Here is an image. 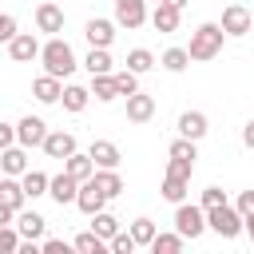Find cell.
I'll return each mask as SVG.
<instances>
[{
    "mask_svg": "<svg viewBox=\"0 0 254 254\" xmlns=\"http://www.w3.org/2000/svg\"><path fill=\"white\" fill-rule=\"evenodd\" d=\"M40 64H44V71L48 75H60V79H67L79 64H75V52H71V44L67 40H60V36H48V44H44V52H40Z\"/></svg>",
    "mask_w": 254,
    "mask_h": 254,
    "instance_id": "obj_1",
    "label": "cell"
},
{
    "mask_svg": "<svg viewBox=\"0 0 254 254\" xmlns=\"http://www.w3.org/2000/svg\"><path fill=\"white\" fill-rule=\"evenodd\" d=\"M222 40H226V28L222 24H198L194 32H190V60L194 64H202V60H214L218 52H222Z\"/></svg>",
    "mask_w": 254,
    "mask_h": 254,
    "instance_id": "obj_2",
    "label": "cell"
},
{
    "mask_svg": "<svg viewBox=\"0 0 254 254\" xmlns=\"http://www.w3.org/2000/svg\"><path fill=\"white\" fill-rule=\"evenodd\" d=\"M206 222H210V230H214L218 238H238V234L246 230V214H242L238 206H230V202L210 206V210H206Z\"/></svg>",
    "mask_w": 254,
    "mask_h": 254,
    "instance_id": "obj_3",
    "label": "cell"
},
{
    "mask_svg": "<svg viewBox=\"0 0 254 254\" xmlns=\"http://www.w3.org/2000/svg\"><path fill=\"white\" fill-rule=\"evenodd\" d=\"M175 230H179L183 238H190V242L202 238V230H210L206 206H202V202H198V206H194V202H179V206H175Z\"/></svg>",
    "mask_w": 254,
    "mask_h": 254,
    "instance_id": "obj_4",
    "label": "cell"
},
{
    "mask_svg": "<svg viewBox=\"0 0 254 254\" xmlns=\"http://www.w3.org/2000/svg\"><path fill=\"white\" fill-rule=\"evenodd\" d=\"M115 24L135 32L147 24V0H115Z\"/></svg>",
    "mask_w": 254,
    "mask_h": 254,
    "instance_id": "obj_5",
    "label": "cell"
},
{
    "mask_svg": "<svg viewBox=\"0 0 254 254\" xmlns=\"http://www.w3.org/2000/svg\"><path fill=\"white\" fill-rule=\"evenodd\" d=\"M4 48H8V60H16V64H32V60H40V52H44V44H40L32 32H20V36L8 40Z\"/></svg>",
    "mask_w": 254,
    "mask_h": 254,
    "instance_id": "obj_6",
    "label": "cell"
},
{
    "mask_svg": "<svg viewBox=\"0 0 254 254\" xmlns=\"http://www.w3.org/2000/svg\"><path fill=\"white\" fill-rule=\"evenodd\" d=\"M222 28H226V36H246L250 28H254V16H250V8H242V4H230V8H222V20H218Z\"/></svg>",
    "mask_w": 254,
    "mask_h": 254,
    "instance_id": "obj_7",
    "label": "cell"
},
{
    "mask_svg": "<svg viewBox=\"0 0 254 254\" xmlns=\"http://www.w3.org/2000/svg\"><path fill=\"white\" fill-rule=\"evenodd\" d=\"M79 187H83V183H79L75 175H67V171H60V175L52 179V187H48V194H52V202H56V206H67V202H75V198H79Z\"/></svg>",
    "mask_w": 254,
    "mask_h": 254,
    "instance_id": "obj_8",
    "label": "cell"
},
{
    "mask_svg": "<svg viewBox=\"0 0 254 254\" xmlns=\"http://www.w3.org/2000/svg\"><path fill=\"white\" fill-rule=\"evenodd\" d=\"M36 28L48 32V36H60V32H64V8H60L56 0L36 4Z\"/></svg>",
    "mask_w": 254,
    "mask_h": 254,
    "instance_id": "obj_9",
    "label": "cell"
},
{
    "mask_svg": "<svg viewBox=\"0 0 254 254\" xmlns=\"http://www.w3.org/2000/svg\"><path fill=\"white\" fill-rule=\"evenodd\" d=\"M16 139H20L24 147H44V139H48V123H44L40 115H24V119L16 123Z\"/></svg>",
    "mask_w": 254,
    "mask_h": 254,
    "instance_id": "obj_10",
    "label": "cell"
},
{
    "mask_svg": "<svg viewBox=\"0 0 254 254\" xmlns=\"http://www.w3.org/2000/svg\"><path fill=\"white\" fill-rule=\"evenodd\" d=\"M44 155L64 163L67 155H75V135H71V131H64V127H60V131H48V139H44Z\"/></svg>",
    "mask_w": 254,
    "mask_h": 254,
    "instance_id": "obj_11",
    "label": "cell"
},
{
    "mask_svg": "<svg viewBox=\"0 0 254 254\" xmlns=\"http://www.w3.org/2000/svg\"><path fill=\"white\" fill-rule=\"evenodd\" d=\"M107 202H111V198H107V194L99 190V183H95V179H87V183L79 187V198H75V206H79V210H83L87 218H91V214H99V210H103Z\"/></svg>",
    "mask_w": 254,
    "mask_h": 254,
    "instance_id": "obj_12",
    "label": "cell"
},
{
    "mask_svg": "<svg viewBox=\"0 0 254 254\" xmlns=\"http://www.w3.org/2000/svg\"><path fill=\"white\" fill-rule=\"evenodd\" d=\"M179 20H183V8H175V4H155V12H151V24H155V32H163V36H171V32H179Z\"/></svg>",
    "mask_w": 254,
    "mask_h": 254,
    "instance_id": "obj_13",
    "label": "cell"
},
{
    "mask_svg": "<svg viewBox=\"0 0 254 254\" xmlns=\"http://www.w3.org/2000/svg\"><path fill=\"white\" fill-rule=\"evenodd\" d=\"M151 119H155V99L147 91L127 95V123H151Z\"/></svg>",
    "mask_w": 254,
    "mask_h": 254,
    "instance_id": "obj_14",
    "label": "cell"
},
{
    "mask_svg": "<svg viewBox=\"0 0 254 254\" xmlns=\"http://www.w3.org/2000/svg\"><path fill=\"white\" fill-rule=\"evenodd\" d=\"M24 151H28L24 143L0 147V171H4V175H16V179H20V175L28 171V155H24Z\"/></svg>",
    "mask_w": 254,
    "mask_h": 254,
    "instance_id": "obj_15",
    "label": "cell"
},
{
    "mask_svg": "<svg viewBox=\"0 0 254 254\" xmlns=\"http://www.w3.org/2000/svg\"><path fill=\"white\" fill-rule=\"evenodd\" d=\"M83 36H87V44H91V48H111V40H115V24L95 16V20H87V24H83Z\"/></svg>",
    "mask_w": 254,
    "mask_h": 254,
    "instance_id": "obj_16",
    "label": "cell"
},
{
    "mask_svg": "<svg viewBox=\"0 0 254 254\" xmlns=\"http://www.w3.org/2000/svg\"><path fill=\"white\" fill-rule=\"evenodd\" d=\"M32 95H36V103H60L64 99V83H60V75H40L36 83H32Z\"/></svg>",
    "mask_w": 254,
    "mask_h": 254,
    "instance_id": "obj_17",
    "label": "cell"
},
{
    "mask_svg": "<svg viewBox=\"0 0 254 254\" xmlns=\"http://www.w3.org/2000/svg\"><path fill=\"white\" fill-rule=\"evenodd\" d=\"M0 202H8L12 210H24L28 190H24V183H20L16 175H4V179H0Z\"/></svg>",
    "mask_w": 254,
    "mask_h": 254,
    "instance_id": "obj_18",
    "label": "cell"
},
{
    "mask_svg": "<svg viewBox=\"0 0 254 254\" xmlns=\"http://www.w3.org/2000/svg\"><path fill=\"white\" fill-rule=\"evenodd\" d=\"M206 131H210V123H206V115H202V111H183V115H179V135H187V139H194V143H198Z\"/></svg>",
    "mask_w": 254,
    "mask_h": 254,
    "instance_id": "obj_19",
    "label": "cell"
},
{
    "mask_svg": "<svg viewBox=\"0 0 254 254\" xmlns=\"http://www.w3.org/2000/svg\"><path fill=\"white\" fill-rule=\"evenodd\" d=\"M64 171H67V175H75L79 183H87V179H91L99 167H95L91 151H87V155H83V151H75V155H67V159H64Z\"/></svg>",
    "mask_w": 254,
    "mask_h": 254,
    "instance_id": "obj_20",
    "label": "cell"
},
{
    "mask_svg": "<svg viewBox=\"0 0 254 254\" xmlns=\"http://www.w3.org/2000/svg\"><path fill=\"white\" fill-rule=\"evenodd\" d=\"M87 151H91L95 167H119V163H123V155H119V147H115L111 139H95Z\"/></svg>",
    "mask_w": 254,
    "mask_h": 254,
    "instance_id": "obj_21",
    "label": "cell"
},
{
    "mask_svg": "<svg viewBox=\"0 0 254 254\" xmlns=\"http://www.w3.org/2000/svg\"><path fill=\"white\" fill-rule=\"evenodd\" d=\"M91 179L99 183V190H103L107 198H119V194H123V179H119V167H99Z\"/></svg>",
    "mask_w": 254,
    "mask_h": 254,
    "instance_id": "obj_22",
    "label": "cell"
},
{
    "mask_svg": "<svg viewBox=\"0 0 254 254\" xmlns=\"http://www.w3.org/2000/svg\"><path fill=\"white\" fill-rule=\"evenodd\" d=\"M16 226H20V234H24V238H44L48 218H44V214H36V210H20V214H16Z\"/></svg>",
    "mask_w": 254,
    "mask_h": 254,
    "instance_id": "obj_23",
    "label": "cell"
},
{
    "mask_svg": "<svg viewBox=\"0 0 254 254\" xmlns=\"http://www.w3.org/2000/svg\"><path fill=\"white\" fill-rule=\"evenodd\" d=\"M91 95H95L99 103H111V99H119V83H115V71H107V75H91Z\"/></svg>",
    "mask_w": 254,
    "mask_h": 254,
    "instance_id": "obj_24",
    "label": "cell"
},
{
    "mask_svg": "<svg viewBox=\"0 0 254 254\" xmlns=\"http://www.w3.org/2000/svg\"><path fill=\"white\" fill-rule=\"evenodd\" d=\"M87 99H91V87H79V83H67L64 87V111H71V115H79L83 107H87Z\"/></svg>",
    "mask_w": 254,
    "mask_h": 254,
    "instance_id": "obj_25",
    "label": "cell"
},
{
    "mask_svg": "<svg viewBox=\"0 0 254 254\" xmlns=\"http://www.w3.org/2000/svg\"><path fill=\"white\" fill-rule=\"evenodd\" d=\"M159 64H163L171 75H179V71H187V67H190V52H187V48H167V52L159 56Z\"/></svg>",
    "mask_w": 254,
    "mask_h": 254,
    "instance_id": "obj_26",
    "label": "cell"
},
{
    "mask_svg": "<svg viewBox=\"0 0 254 254\" xmlns=\"http://www.w3.org/2000/svg\"><path fill=\"white\" fill-rule=\"evenodd\" d=\"M20 183H24V190H28V198H40V194H48V187H52V179L44 175V171H24L20 175Z\"/></svg>",
    "mask_w": 254,
    "mask_h": 254,
    "instance_id": "obj_27",
    "label": "cell"
},
{
    "mask_svg": "<svg viewBox=\"0 0 254 254\" xmlns=\"http://www.w3.org/2000/svg\"><path fill=\"white\" fill-rule=\"evenodd\" d=\"M79 254H103V250H111V242L107 238H99L95 230H83V234H75V242H71Z\"/></svg>",
    "mask_w": 254,
    "mask_h": 254,
    "instance_id": "obj_28",
    "label": "cell"
},
{
    "mask_svg": "<svg viewBox=\"0 0 254 254\" xmlns=\"http://www.w3.org/2000/svg\"><path fill=\"white\" fill-rule=\"evenodd\" d=\"M83 67H87L91 75H107V71H115V64H111L107 48H91V52H87V60H83Z\"/></svg>",
    "mask_w": 254,
    "mask_h": 254,
    "instance_id": "obj_29",
    "label": "cell"
},
{
    "mask_svg": "<svg viewBox=\"0 0 254 254\" xmlns=\"http://www.w3.org/2000/svg\"><path fill=\"white\" fill-rule=\"evenodd\" d=\"M187 183H190V179L167 175V179H163V198H167V202H175V206H179V202H187Z\"/></svg>",
    "mask_w": 254,
    "mask_h": 254,
    "instance_id": "obj_30",
    "label": "cell"
},
{
    "mask_svg": "<svg viewBox=\"0 0 254 254\" xmlns=\"http://www.w3.org/2000/svg\"><path fill=\"white\" fill-rule=\"evenodd\" d=\"M91 230H95L99 238H107V242H111V238L119 234V218H115V214H107V210H99V214H91Z\"/></svg>",
    "mask_w": 254,
    "mask_h": 254,
    "instance_id": "obj_31",
    "label": "cell"
},
{
    "mask_svg": "<svg viewBox=\"0 0 254 254\" xmlns=\"http://www.w3.org/2000/svg\"><path fill=\"white\" fill-rule=\"evenodd\" d=\"M183 234L175 230V234H155V242H151V254H179L183 250Z\"/></svg>",
    "mask_w": 254,
    "mask_h": 254,
    "instance_id": "obj_32",
    "label": "cell"
},
{
    "mask_svg": "<svg viewBox=\"0 0 254 254\" xmlns=\"http://www.w3.org/2000/svg\"><path fill=\"white\" fill-rule=\"evenodd\" d=\"M155 64H159V60H155L147 48H131V52H127V67H131V71H139V75H143V71H151Z\"/></svg>",
    "mask_w": 254,
    "mask_h": 254,
    "instance_id": "obj_33",
    "label": "cell"
},
{
    "mask_svg": "<svg viewBox=\"0 0 254 254\" xmlns=\"http://www.w3.org/2000/svg\"><path fill=\"white\" fill-rule=\"evenodd\" d=\"M131 234H135V242H139V246H151L159 230H155V222H151V218H135V222H131Z\"/></svg>",
    "mask_w": 254,
    "mask_h": 254,
    "instance_id": "obj_34",
    "label": "cell"
},
{
    "mask_svg": "<svg viewBox=\"0 0 254 254\" xmlns=\"http://www.w3.org/2000/svg\"><path fill=\"white\" fill-rule=\"evenodd\" d=\"M115 83H119V95L127 99V95H135V91H139V71L123 67V71H115Z\"/></svg>",
    "mask_w": 254,
    "mask_h": 254,
    "instance_id": "obj_35",
    "label": "cell"
},
{
    "mask_svg": "<svg viewBox=\"0 0 254 254\" xmlns=\"http://www.w3.org/2000/svg\"><path fill=\"white\" fill-rule=\"evenodd\" d=\"M167 155H175V159H190V163H194V159H198V147H194V139L179 135V139L171 143V151H167Z\"/></svg>",
    "mask_w": 254,
    "mask_h": 254,
    "instance_id": "obj_36",
    "label": "cell"
},
{
    "mask_svg": "<svg viewBox=\"0 0 254 254\" xmlns=\"http://www.w3.org/2000/svg\"><path fill=\"white\" fill-rule=\"evenodd\" d=\"M20 238H24V234H20L16 222H12V226H0V250H4V254H16V250H20Z\"/></svg>",
    "mask_w": 254,
    "mask_h": 254,
    "instance_id": "obj_37",
    "label": "cell"
},
{
    "mask_svg": "<svg viewBox=\"0 0 254 254\" xmlns=\"http://www.w3.org/2000/svg\"><path fill=\"white\" fill-rule=\"evenodd\" d=\"M135 250H139V242H135L131 230H119V234L111 238V254H135Z\"/></svg>",
    "mask_w": 254,
    "mask_h": 254,
    "instance_id": "obj_38",
    "label": "cell"
},
{
    "mask_svg": "<svg viewBox=\"0 0 254 254\" xmlns=\"http://www.w3.org/2000/svg\"><path fill=\"white\" fill-rule=\"evenodd\" d=\"M167 175L190 179V175H194V163H190V159H175V155H171V159H167Z\"/></svg>",
    "mask_w": 254,
    "mask_h": 254,
    "instance_id": "obj_39",
    "label": "cell"
},
{
    "mask_svg": "<svg viewBox=\"0 0 254 254\" xmlns=\"http://www.w3.org/2000/svg\"><path fill=\"white\" fill-rule=\"evenodd\" d=\"M16 36H20V32H16V16L4 12V16H0V40L8 44V40H16Z\"/></svg>",
    "mask_w": 254,
    "mask_h": 254,
    "instance_id": "obj_40",
    "label": "cell"
},
{
    "mask_svg": "<svg viewBox=\"0 0 254 254\" xmlns=\"http://www.w3.org/2000/svg\"><path fill=\"white\" fill-rule=\"evenodd\" d=\"M222 202H226V190H222V187H206V190H202V206H206V210H210V206H222Z\"/></svg>",
    "mask_w": 254,
    "mask_h": 254,
    "instance_id": "obj_41",
    "label": "cell"
},
{
    "mask_svg": "<svg viewBox=\"0 0 254 254\" xmlns=\"http://www.w3.org/2000/svg\"><path fill=\"white\" fill-rule=\"evenodd\" d=\"M12 143H20L16 139V123H0V147H12Z\"/></svg>",
    "mask_w": 254,
    "mask_h": 254,
    "instance_id": "obj_42",
    "label": "cell"
},
{
    "mask_svg": "<svg viewBox=\"0 0 254 254\" xmlns=\"http://www.w3.org/2000/svg\"><path fill=\"white\" fill-rule=\"evenodd\" d=\"M44 254H67V242L64 238H44Z\"/></svg>",
    "mask_w": 254,
    "mask_h": 254,
    "instance_id": "obj_43",
    "label": "cell"
},
{
    "mask_svg": "<svg viewBox=\"0 0 254 254\" xmlns=\"http://www.w3.org/2000/svg\"><path fill=\"white\" fill-rule=\"evenodd\" d=\"M234 206H238V210H242V214H254V190H242V194H238V202H234Z\"/></svg>",
    "mask_w": 254,
    "mask_h": 254,
    "instance_id": "obj_44",
    "label": "cell"
},
{
    "mask_svg": "<svg viewBox=\"0 0 254 254\" xmlns=\"http://www.w3.org/2000/svg\"><path fill=\"white\" fill-rule=\"evenodd\" d=\"M242 143H246V147H250V151H254V119H250V123H246V127H242Z\"/></svg>",
    "mask_w": 254,
    "mask_h": 254,
    "instance_id": "obj_45",
    "label": "cell"
},
{
    "mask_svg": "<svg viewBox=\"0 0 254 254\" xmlns=\"http://www.w3.org/2000/svg\"><path fill=\"white\" fill-rule=\"evenodd\" d=\"M246 238L254 242V214H246Z\"/></svg>",
    "mask_w": 254,
    "mask_h": 254,
    "instance_id": "obj_46",
    "label": "cell"
},
{
    "mask_svg": "<svg viewBox=\"0 0 254 254\" xmlns=\"http://www.w3.org/2000/svg\"><path fill=\"white\" fill-rule=\"evenodd\" d=\"M163 4V0H159ZM167 4H175V8H187V0H167Z\"/></svg>",
    "mask_w": 254,
    "mask_h": 254,
    "instance_id": "obj_47",
    "label": "cell"
},
{
    "mask_svg": "<svg viewBox=\"0 0 254 254\" xmlns=\"http://www.w3.org/2000/svg\"><path fill=\"white\" fill-rule=\"evenodd\" d=\"M155 4H159V0H155Z\"/></svg>",
    "mask_w": 254,
    "mask_h": 254,
    "instance_id": "obj_48",
    "label": "cell"
}]
</instances>
